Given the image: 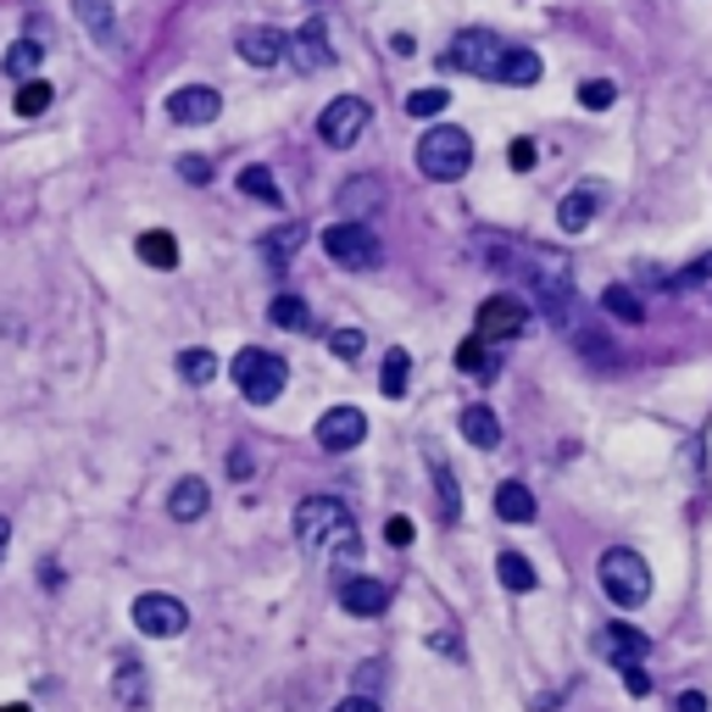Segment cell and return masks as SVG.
I'll list each match as a JSON object with an SVG mask.
<instances>
[{
    "label": "cell",
    "instance_id": "cell-14",
    "mask_svg": "<svg viewBox=\"0 0 712 712\" xmlns=\"http://www.w3.org/2000/svg\"><path fill=\"white\" fill-rule=\"evenodd\" d=\"M234 51H240V62H251V67H273V62L290 57V39H284L278 28H267V23H251V28H240Z\"/></svg>",
    "mask_w": 712,
    "mask_h": 712
},
{
    "label": "cell",
    "instance_id": "cell-7",
    "mask_svg": "<svg viewBox=\"0 0 712 712\" xmlns=\"http://www.w3.org/2000/svg\"><path fill=\"white\" fill-rule=\"evenodd\" d=\"M367 123H373V107L362 101V95H340V101H328V107H323L317 134H323V146H328V151H351Z\"/></svg>",
    "mask_w": 712,
    "mask_h": 712
},
{
    "label": "cell",
    "instance_id": "cell-1",
    "mask_svg": "<svg viewBox=\"0 0 712 712\" xmlns=\"http://www.w3.org/2000/svg\"><path fill=\"white\" fill-rule=\"evenodd\" d=\"M296 535L307 551H328V557H362V540H357V524H351V507L340 496H307L296 507Z\"/></svg>",
    "mask_w": 712,
    "mask_h": 712
},
{
    "label": "cell",
    "instance_id": "cell-38",
    "mask_svg": "<svg viewBox=\"0 0 712 712\" xmlns=\"http://www.w3.org/2000/svg\"><path fill=\"white\" fill-rule=\"evenodd\" d=\"M612 101H619V84H612V78H585V84H579V107L607 112Z\"/></svg>",
    "mask_w": 712,
    "mask_h": 712
},
{
    "label": "cell",
    "instance_id": "cell-46",
    "mask_svg": "<svg viewBox=\"0 0 712 712\" xmlns=\"http://www.w3.org/2000/svg\"><path fill=\"white\" fill-rule=\"evenodd\" d=\"M335 712H378V701H373V696H346Z\"/></svg>",
    "mask_w": 712,
    "mask_h": 712
},
{
    "label": "cell",
    "instance_id": "cell-36",
    "mask_svg": "<svg viewBox=\"0 0 712 712\" xmlns=\"http://www.w3.org/2000/svg\"><path fill=\"white\" fill-rule=\"evenodd\" d=\"M574 346H579V351H585L590 362H612V357H619V351H612V340L601 335L596 323H585V317L574 323Z\"/></svg>",
    "mask_w": 712,
    "mask_h": 712
},
{
    "label": "cell",
    "instance_id": "cell-37",
    "mask_svg": "<svg viewBox=\"0 0 712 712\" xmlns=\"http://www.w3.org/2000/svg\"><path fill=\"white\" fill-rule=\"evenodd\" d=\"M451 107V89H412L407 95V117H440Z\"/></svg>",
    "mask_w": 712,
    "mask_h": 712
},
{
    "label": "cell",
    "instance_id": "cell-30",
    "mask_svg": "<svg viewBox=\"0 0 712 712\" xmlns=\"http://www.w3.org/2000/svg\"><path fill=\"white\" fill-rule=\"evenodd\" d=\"M39 62H45V45H34V39H17L0 67H7V78H17V84H23V78H34V73H39Z\"/></svg>",
    "mask_w": 712,
    "mask_h": 712
},
{
    "label": "cell",
    "instance_id": "cell-42",
    "mask_svg": "<svg viewBox=\"0 0 712 712\" xmlns=\"http://www.w3.org/2000/svg\"><path fill=\"white\" fill-rule=\"evenodd\" d=\"M385 540H390L396 551H407V546L417 540V529H412V517H390V524H385Z\"/></svg>",
    "mask_w": 712,
    "mask_h": 712
},
{
    "label": "cell",
    "instance_id": "cell-25",
    "mask_svg": "<svg viewBox=\"0 0 712 712\" xmlns=\"http://www.w3.org/2000/svg\"><path fill=\"white\" fill-rule=\"evenodd\" d=\"M601 307H607V317H619V323H646V301L629 290V284H607Z\"/></svg>",
    "mask_w": 712,
    "mask_h": 712
},
{
    "label": "cell",
    "instance_id": "cell-27",
    "mask_svg": "<svg viewBox=\"0 0 712 712\" xmlns=\"http://www.w3.org/2000/svg\"><path fill=\"white\" fill-rule=\"evenodd\" d=\"M407 385H412V357L396 346V351L385 357V367H378V390H385L390 401H401V396H407Z\"/></svg>",
    "mask_w": 712,
    "mask_h": 712
},
{
    "label": "cell",
    "instance_id": "cell-40",
    "mask_svg": "<svg viewBox=\"0 0 712 712\" xmlns=\"http://www.w3.org/2000/svg\"><path fill=\"white\" fill-rule=\"evenodd\" d=\"M328 351H335L340 362H357L367 351V335H362V328H335V335H328Z\"/></svg>",
    "mask_w": 712,
    "mask_h": 712
},
{
    "label": "cell",
    "instance_id": "cell-29",
    "mask_svg": "<svg viewBox=\"0 0 712 712\" xmlns=\"http://www.w3.org/2000/svg\"><path fill=\"white\" fill-rule=\"evenodd\" d=\"M51 101H57V89L45 84V78H23V89L12 95L17 117H39V112H51Z\"/></svg>",
    "mask_w": 712,
    "mask_h": 712
},
{
    "label": "cell",
    "instance_id": "cell-32",
    "mask_svg": "<svg viewBox=\"0 0 712 712\" xmlns=\"http://www.w3.org/2000/svg\"><path fill=\"white\" fill-rule=\"evenodd\" d=\"M178 373L189 378V385H212V378H217V357L207 346H189V351H178Z\"/></svg>",
    "mask_w": 712,
    "mask_h": 712
},
{
    "label": "cell",
    "instance_id": "cell-41",
    "mask_svg": "<svg viewBox=\"0 0 712 712\" xmlns=\"http://www.w3.org/2000/svg\"><path fill=\"white\" fill-rule=\"evenodd\" d=\"M535 157H540V151H535V139H512V146H507V162H512L517 173H529Z\"/></svg>",
    "mask_w": 712,
    "mask_h": 712
},
{
    "label": "cell",
    "instance_id": "cell-26",
    "mask_svg": "<svg viewBox=\"0 0 712 712\" xmlns=\"http://www.w3.org/2000/svg\"><path fill=\"white\" fill-rule=\"evenodd\" d=\"M112 696H117V707H139V701H146V669H139L134 657H123V662H117V674H112Z\"/></svg>",
    "mask_w": 712,
    "mask_h": 712
},
{
    "label": "cell",
    "instance_id": "cell-24",
    "mask_svg": "<svg viewBox=\"0 0 712 712\" xmlns=\"http://www.w3.org/2000/svg\"><path fill=\"white\" fill-rule=\"evenodd\" d=\"M301 246H307V228H301V223H278L267 240H262V257H267V267H284Z\"/></svg>",
    "mask_w": 712,
    "mask_h": 712
},
{
    "label": "cell",
    "instance_id": "cell-21",
    "mask_svg": "<svg viewBox=\"0 0 712 712\" xmlns=\"http://www.w3.org/2000/svg\"><path fill=\"white\" fill-rule=\"evenodd\" d=\"M134 251H139V262L157 267V273H173V267H178V240H173L167 228H146V234L134 240Z\"/></svg>",
    "mask_w": 712,
    "mask_h": 712
},
{
    "label": "cell",
    "instance_id": "cell-50",
    "mask_svg": "<svg viewBox=\"0 0 712 712\" xmlns=\"http://www.w3.org/2000/svg\"><path fill=\"white\" fill-rule=\"evenodd\" d=\"M7 540H12V524H7V517H0V557H7Z\"/></svg>",
    "mask_w": 712,
    "mask_h": 712
},
{
    "label": "cell",
    "instance_id": "cell-12",
    "mask_svg": "<svg viewBox=\"0 0 712 712\" xmlns=\"http://www.w3.org/2000/svg\"><path fill=\"white\" fill-rule=\"evenodd\" d=\"M217 112H223V95H217L212 84H184V89L167 95V117L184 123V128H201V123H212Z\"/></svg>",
    "mask_w": 712,
    "mask_h": 712
},
{
    "label": "cell",
    "instance_id": "cell-47",
    "mask_svg": "<svg viewBox=\"0 0 712 712\" xmlns=\"http://www.w3.org/2000/svg\"><path fill=\"white\" fill-rule=\"evenodd\" d=\"M679 712H707V696H701V690H685V696H679Z\"/></svg>",
    "mask_w": 712,
    "mask_h": 712
},
{
    "label": "cell",
    "instance_id": "cell-48",
    "mask_svg": "<svg viewBox=\"0 0 712 712\" xmlns=\"http://www.w3.org/2000/svg\"><path fill=\"white\" fill-rule=\"evenodd\" d=\"M228 467H234V479H246V473H251V451H234Z\"/></svg>",
    "mask_w": 712,
    "mask_h": 712
},
{
    "label": "cell",
    "instance_id": "cell-8",
    "mask_svg": "<svg viewBox=\"0 0 712 712\" xmlns=\"http://www.w3.org/2000/svg\"><path fill=\"white\" fill-rule=\"evenodd\" d=\"M507 57V39H496L490 28H462L457 34V45L440 57V62H451V67H462V73H473V78H496V62Z\"/></svg>",
    "mask_w": 712,
    "mask_h": 712
},
{
    "label": "cell",
    "instance_id": "cell-19",
    "mask_svg": "<svg viewBox=\"0 0 712 712\" xmlns=\"http://www.w3.org/2000/svg\"><path fill=\"white\" fill-rule=\"evenodd\" d=\"M462 440H467V446H485V451H496V446H501V417H496L485 401L462 407Z\"/></svg>",
    "mask_w": 712,
    "mask_h": 712
},
{
    "label": "cell",
    "instance_id": "cell-34",
    "mask_svg": "<svg viewBox=\"0 0 712 712\" xmlns=\"http://www.w3.org/2000/svg\"><path fill=\"white\" fill-rule=\"evenodd\" d=\"M373 207H378V184H373V178H362V184H346V189H340V212H346V217H362V223H367V212H373Z\"/></svg>",
    "mask_w": 712,
    "mask_h": 712
},
{
    "label": "cell",
    "instance_id": "cell-9",
    "mask_svg": "<svg viewBox=\"0 0 712 712\" xmlns=\"http://www.w3.org/2000/svg\"><path fill=\"white\" fill-rule=\"evenodd\" d=\"M134 629H139V635H151V640H173V635L189 629V607H184L178 596L151 590V596H139V601H134Z\"/></svg>",
    "mask_w": 712,
    "mask_h": 712
},
{
    "label": "cell",
    "instance_id": "cell-16",
    "mask_svg": "<svg viewBox=\"0 0 712 712\" xmlns=\"http://www.w3.org/2000/svg\"><path fill=\"white\" fill-rule=\"evenodd\" d=\"M340 607L357 612V619H378V612L390 607V585L385 579H340Z\"/></svg>",
    "mask_w": 712,
    "mask_h": 712
},
{
    "label": "cell",
    "instance_id": "cell-4",
    "mask_svg": "<svg viewBox=\"0 0 712 712\" xmlns=\"http://www.w3.org/2000/svg\"><path fill=\"white\" fill-rule=\"evenodd\" d=\"M417 167H423V178H440V184L462 178V173L473 167V139H467V128H457V123L429 128V134L417 139Z\"/></svg>",
    "mask_w": 712,
    "mask_h": 712
},
{
    "label": "cell",
    "instance_id": "cell-43",
    "mask_svg": "<svg viewBox=\"0 0 712 712\" xmlns=\"http://www.w3.org/2000/svg\"><path fill=\"white\" fill-rule=\"evenodd\" d=\"M619 674H624V685H629V696H646V690H651V679H646V669H640V657H629V662H619Z\"/></svg>",
    "mask_w": 712,
    "mask_h": 712
},
{
    "label": "cell",
    "instance_id": "cell-3",
    "mask_svg": "<svg viewBox=\"0 0 712 712\" xmlns=\"http://www.w3.org/2000/svg\"><path fill=\"white\" fill-rule=\"evenodd\" d=\"M596 579H601L607 601L624 607V612H635L651 596V567H646V557L635 546H607L601 562H596Z\"/></svg>",
    "mask_w": 712,
    "mask_h": 712
},
{
    "label": "cell",
    "instance_id": "cell-22",
    "mask_svg": "<svg viewBox=\"0 0 712 712\" xmlns=\"http://www.w3.org/2000/svg\"><path fill=\"white\" fill-rule=\"evenodd\" d=\"M496 512L507 517V524H535V490L529 485H517V479H507L501 490H496Z\"/></svg>",
    "mask_w": 712,
    "mask_h": 712
},
{
    "label": "cell",
    "instance_id": "cell-33",
    "mask_svg": "<svg viewBox=\"0 0 712 712\" xmlns=\"http://www.w3.org/2000/svg\"><path fill=\"white\" fill-rule=\"evenodd\" d=\"M240 196H251V201H267V207H278L284 196H278V184H273V173L262 167V162H251L246 173H240Z\"/></svg>",
    "mask_w": 712,
    "mask_h": 712
},
{
    "label": "cell",
    "instance_id": "cell-49",
    "mask_svg": "<svg viewBox=\"0 0 712 712\" xmlns=\"http://www.w3.org/2000/svg\"><path fill=\"white\" fill-rule=\"evenodd\" d=\"M390 51H396V57H412V51H417V39H412V34H396V39H390Z\"/></svg>",
    "mask_w": 712,
    "mask_h": 712
},
{
    "label": "cell",
    "instance_id": "cell-18",
    "mask_svg": "<svg viewBox=\"0 0 712 712\" xmlns=\"http://www.w3.org/2000/svg\"><path fill=\"white\" fill-rule=\"evenodd\" d=\"M207 507H212V490H207V479H196V473H189V479H178L173 496H167V512L178 517V524H196Z\"/></svg>",
    "mask_w": 712,
    "mask_h": 712
},
{
    "label": "cell",
    "instance_id": "cell-15",
    "mask_svg": "<svg viewBox=\"0 0 712 712\" xmlns=\"http://www.w3.org/2000/svg\"><path fill=\"white\" fill-rule=\"evenodd\" d=\"M601 201H607V189H601V184H585V189H567V196H562V207H557V223H562L567 234H585V228L596 223V212H601Z\"/></svg>",
    "mask_w": 712,
    "mask_h": 712
},
{
    "label": "cell",
    "instance_id": "cell-44",
    "mask_svg": "<svg viewBox=\"0 0 712 712\" xmlns=\"http://www.w3.org/2000/svg\"><path fill=\"white\" fill-rule=\"evenodd\" d=\"M178 173H184L189 184H207V178H212V162H207V157H178Z\"/></svg>",
    "mask_w": 712,
    "mask_h": 712
},
{
    "label": "cell",
    "instance_id": "cell-17",
    "mask_svg": "<svg viewBox=\"0 0 712 712\" xmlns=\"http://www.w3.org/2000/svg\"><path fill=\"white\" fill-rule=\"evenodd\" d=\"M540 73H546V62L535 51H524V45H507V57L496 62V84H517V89L540 84Z\"/></svg>",
    "mask_w": 712,
    "mask_h": 712
},
{
    "label": "cell",
    "instance_id": "cell-11",
    "mask_svg": "<svg viewBox=\"0 0 712 712\" xmlns=\"http://www.w3.org/2000/svg\"><path fill=\"white\" fill-rule=\"evenodd\" d=\"M367 440V417H362V407H328L323 417H317V446L323 451H357Z\"/></svg>",
    "mask_w": 712,
    "mask_h": 712
},
{
    "label": "cell",
    "instance_id": "cell-45",
    "mask_svg": "<svg viewBox=\"0 0 712 712\" xmlns=\"http://www.w3.org/2000/svg\"><path fill=\"white\" fill-rule=\"evenodd\" d=\"M707 278H712V251H707V257H696V262H690L674 284H707Z\"/></svg>",
    "mask_w": 712,
    "mask_h": 712
},
{
    "label": "cell",
    "instance_id": "cell-31",
    "mask_svg": "<svg viewBox=\"0 0 712 712\" xmlns=\"http://www.w3.org/2000/svg\"><path fill=\"white\" fill-rule=\"evenodd\" d=\"M457 367H462L467 378H485V373H496L490 340H479V335H473V340H462V346H457Z\"/></svg>",
    "mask_w": 712,
    "mask_h": 712
},
{
    "label": "cell",
    "instance_id": "cell-28",
    "mask_svg": "<svg viewBox=\"0 0 712 712\" xmlns=\"http://www.w3.org/2000/svg\"><path fill=\"white\" fill-rule=\"evenodd\" d=\"M267 317H273L278 328H290V335H307V328H312V312H307V301H301V296H273Z\"/></svg>",
    "mask_w": 712,
    "mask_h": 712
},
{
    "label": "cell",
    "instance_id": "cell-6",
    "mask_svg": "<svg viewBox=\"0 0 712 712\" xmlns=\"http://www.w3.org/2000/svg\"><path fill=\"white\" fill-rule=\"evenodd\" d=\"M323 251L335 257L340 267H378L385 262V246H378V234L362 223V217H346V223H328L323 228Z\"/></svg>",
    "mask_w": 712,
    "mask_h": 712
},
{
    "label": "cell",
    "instance_id": "cell-51",
    "mask_svg": "<svg viewBox=\"0 0 712 712\" xmlns=\"http://www.w3.org/2000/svg\"><path fill=\"white\" fill-rule=\"evenodd\" d=\"M0 712H34V707H17V701H12V707H0Z\"/></svg>",
    "mask_w": 712,
    "mask_h": 712
},
{
    "label": "cell",
    "instance_id": "cell-35",
    "mask_svg": "<svg viewBox=\"0 0 712 712\" xmlns=\"http://www.w3.org/2000/svg\"><path fill=\"white\" fill-rule=\"evenodd\" d=\"M607 651L619 657V662H629V657H646L651 640H646L640 629H629V624H612V629H607Z\"/></svg>",
    "mask_w": 712,
    "mask_h": 712
},
{
    "label": "cell",
    "instance_id": "cell-13",
    "mask_svg": "<svg viewBox=\"0 0 712 712\" xmlns=\"http://www.w3.org/2000/svg\"><path fill=\"white\" fill-rule=\"evenodd\" d=\"M290 57H296L301 73H323L328 62H335V45H328V23H323V17H307V23L296 28Z\"/></svg>",
    "mask_w": 712,
    "mask_h": 712
},
{
    "label": "cell",
    "instance_id": "cell-10",
    "mask_svg": "<svg viewBox=\"0 0 712 712\" xmlns=\"http://www.w3.org/2000/svg\"><path fill=\"white\" fill-rule=\"evenodd\" d=\"M529 328V307L517 301V296H490L485 307H479V317H473V335L479 340H490V346H501V340H517Z\"/></svg>",
    "mask_w": 712,
    "mask_h": 712
},
{
    "label": "cell",
    "instance_id": "cell-5",
    "mask_svg": "<svg viewBox=\"0 0 712 712\" xmlns=\"http://www.w3.org/2000/svg\"><path fill=\"white\" fill-rule=\"evenodd\" d=\"M234 385H240V396L251 407H267L284 396V385H290V367H284V357L262 351V346H246L240 357H234Z\"/></svg>",
    "mask_w": 712,
    "mask_h": 712
},
{
    "label": "cell",
    "instance_id": "cell-39",
    "mask_svg": "<svg viewBox=\"0 0 712 712\" xmlns=\"http://www.w3.org/2000/svg\"><path fill=\"white\" fill-rule=\"evenodd\" d=\"M435 490H440V517H446V524H457V517H462V496H457L451 467H440V462H435Z\"/></svg>",
    "mask_w": 712,
    "mask_h": 712
},
{
    "label": "cell",
    "instance_id": "cell-2",
    "mask_svg": "<svg viewBox=\"0 0 712 712\" xmlns=\"http://www.w3.org/2000/svg\"><path fill=\"white\" fill-rule=\"evenodd\" d=\"M517 273L529 278V296H535V307H540L546 317L567 323V317L579 312V301H574V267H567V257H562V251L535 246V251H524Z\"/></svg>",
    "mask_w": 712,
    "mask_h": 712
},
{
    "label": "cell",
    "instance_id": "cell-20",
    "mask_svg": "<svg viewBox=\"0 0 712 712\" xmlns=\"http://www.w3.org/2000/svg\"><path fill=\"white\" fill-rule=\"evenodd\" d=\"M73 12H78V23L89 28L95 45H117V7L112 0H73Z\"/></svg>",
    "mask_w": 712,
    "mask_h": 712
},
{
    "label": "cell",
    "instance_id": "cell-23",
    "mask_svg": "<svg viewBox=\"0 0 712 712\" xmlns=\"http://www.w3.org/2000/svg\"><path fill=\"white\" fill-rule=\"evenodd\" d=\"M496 574H501V585H507L512 596H529V590L540 585V574H535V562H529L524 551H501V562H496Z\"/></svg>",
    "mask_w": 712,
    "mask_h": 712
}]
</instances>
